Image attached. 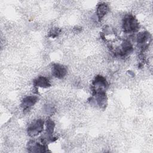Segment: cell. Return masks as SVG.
<instances>
[{
    "label": "cell",
    "instance_id": "obj_1",
    "mask_svg": "<svg viewBox=\"0 0 153 153\" xmlns=\"http://www.w3.org/2000/svg\"><path fill=\"white\" fill-rule=\"evenodd\" d=\"M139 23L131 14L126 15L123 20V29L126 33H133L139 29Z\"/></svg>",
    "mask_w": 153,
    "mask_h": 153
},
{
    "label": "cell",
    "instance_id": "obj_2",
    "mask_svg": "<svg viewBox=\"0 0 153 153\" xmlns=\"http://www.w3.org/2000/svg\"><path fill=\"white\" fill-rule=\"evenodd\" d=\"M44 123V121L42 119H38L32 122L28 127V134L30 136H36L39 134L43 130Z\"/></svg>",
    "mask_w": 153,
    "mask_h": 153
},
{
    "label": "cell",
    "instance_id": "obj_3",
    "mask_svg": "<svg viewBox=\"0 0 153 153\" xmlns=\"http://www.w3.org/2000/svg\"><path fill=\"white\" fill-rule=\"evenodd\" d=\"M53 75L58 78H63L67 74V69L60 64H54L52 67Z\"/></svg>",
    "mask_w": 153,
    "mask_h": 153
},
{
    "label": "cell",
    "instance_id": "obj_4",
    "mask_svg": "<svg viewBox=\"0 0 153 153\" xmlns=\"http://www.w3.org/2000/svg\"><path fill=\"white\" fill-rule=\"evenodd\" d=\"M28 149L30 152H43L46 151V146L45 143H38L35 141H30L28 144Z\"/></svg>",
    "mask_w": 153,
    "mask_h": 153
},
{
    "label": "cell",
    "instance_id": "obj_5",
    "mask_svg": "<svg viewBox=\"0 0 153 153\" xmlns=\"http://www.w3.org/2000/svg\"><path fill=\"white\" fill-rule=\"evenodd\" d=\"M38 97L35 96H29L25 97L22 100V105L25 109H27L32 107L37 102Z\"/></svg>",
    "mask_w": 153,
    "mask_h": 153
},
{
    "label": "cell",
    "instance_id": "obj_6",
    "mask_svg": "<svg viewBox=\"0 0 153 153\" xmlns=\"http://www.w3.org/2000/svg\"><path fill=\"white\" fill-rule=\"evenodd\" d=\"M34 84L35 86L47 88L50 86V81L45 76H39L34 81Z\"/></svg>",
    "mask_w": 153,
    "mask_h": 153
},
{
    "label": "cell",
    "instance_id": "obj_7",
    "mask_svg": "<svg viewBox=\"0 0 153 153\" xmlns=\"http://www.w3.org/2000/svg\"><path fill=\"white\" fill-rule=\"evenodd\" d=\"M108 6L105 4H100L98 6L97 9V15L99 19H102L108 12Z\"/></svg>",
    "mask_w": 153,
    "mask_h": 153
},
{
    "label": "cell",
    "instance_id": "obj_8",
    "mask_svg": "<svg viewBox=\"0 0 153 153\" xmlns=\"http://www.w3.org/2000/svg\"><path fill=\"white\" fill-rule=\"evenodd\" d=\"M54 123L53 121H52L51 119H48L47 121V125H46V133L52 134L54 128Z\"/></svg>",
    "mask_w": 153,
    "mask_h": 153
}]
</instances>
